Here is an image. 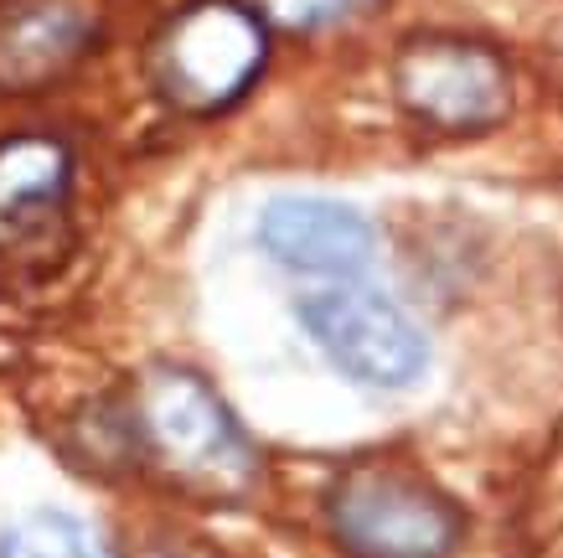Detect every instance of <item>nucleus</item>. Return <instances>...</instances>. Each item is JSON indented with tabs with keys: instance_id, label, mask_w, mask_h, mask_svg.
<instances>
[{
	"instance_id": "obj_1",
	"label": "nucleus",
	"mask_w": 563,
	"mask_h": 558,
	"mask_svg": "<svg viewBox=\"0 0 563 558\" xmlns=\"http://www.w3.org/2000/svg\"><path fill=\"white\" fill-rule=\"evenodd\" d=\"M124 435L151 471L207 502H239L264 471L249 429L233 419L218 389L176 362H151L130 383Z\"/></svg>"
},
{
	"instance_id": "obj_2",
	"label": "nucleus",
	"mask_w": 563,
	"mask_h": 558,
	"mask_svg": "<svg viewBox=\"0 0 563 558\" xmlns=\"http://www.w3.org/2000/svg\"><path fill=\"white\" fill-rule=\"evenodd\" d=\"M325 523L352 558H450L465 538L461 507L393 460L346 466L325 491Z\"/></svg>"
},
{
	"instance_id": "obj_3",
	"label": "nucleus",
	"mask_w": 563,
	"mask_h": 558,
	"mask_svg": "<svg viewBox=\"0 0 563 558\" xmlns=\"http://www.w3.org/2000/svg\"><path fill=\"white\" fill-rule=\"evenodd\" d=\"M269 57L264 17L239 0H197L151 42V84L181 114H218L249 94Z\"/></svg>"
},
{
	"instance_id": "obj_4",
	"label": "nucleus",
	"mask_w": 563,
	"mask_h": 558,
	"mask_svg": "<svg viewBox=\"0 0 563 558\" xmlns=\"http://www.w3.org/2000/svg\"><path fill=\"white\" fill-rule=\"evenodd\" d=\"M300 326L346 378L367 389H409L429 368V341L409 310L388 300L383 289L357 280H331V285L300 295Z\"/></svg>"
},
{
	"instance_id": "obj_5",
	"label": "nucleus",
	"mask_w": 563,
	"mask_h": 558,
	"mask_svg": "<svg viewBox=\"0 0 563 558\" xmlns=\"http://www.w3.org/2000/svg\"><path fill=\"white\" fill-rule=\"evenodd\" d=\"M393 94L429 130L481 135L512 114V68L471 36H409L393 63Z\"/></svg>"
},
{
	"instance_id": "obj_6",
	"label": "nucleus",
	"mask_w": 563,
	"mask_h": 558,
	"mask_svg": "<svg viewBox=\"0 0 563 558\" xmlns=\"http://www.w3.org/2000/svg\"><path fill=\"white\" fill-rule=\"evenodd\" d=\"M258 243L274 264L310 280H357L377 254L373 222L331 197H274L258 212Z\"/></svg>"
},
{
	"instance_id": "obj_7",
	"label": "nucleus",
	"mask_w": 563,
	"mask_h": 558,
	"mask_svg": "<svg viewBox=\"0 0 563 558\" xmlns=\"http://www.w3.org/2000/svg\"><path fill=\"white\" fill-rule=\"evenodd\" d=\"M93 42V17L78 0H32L0 21V88L26 94L78 63Z\"/></svg>"
},
{
	"instance_id": "obj_8",
	"label": "nucleus",
	"mask_w": 563,
	"mask_h": 558,
	"mask_svg": "<svg viewBox=\"0 0 563 558\" xmlns=\"http://www.w3.org/2000/svg\"><path fill=\"white\" fill-rule=\"evenodd\" d=\"M73 186V155L52 135L0 140V249L42 233Z\"/></svg>"
},
{
	"instance_id": "obj_9",
	"label": "nucleus",
	"mask_w": 563,
	"mask_h": 558,
	"mask_svg": "<svg viewBox=\"0 0 563 558\" xmlns=\"http://www.w3.org/2000/svg\"><path fill=\"white\" fill-rule=\"evenodd\" d=\"M0 558H114V554L84 517L57 507H36L0 533Z\"/></svg>"
},
{
	"instance_id": "obj_10",
	"label": "nucleus",
	"mask_w": 563,
	"mask_h": 558,
	"mask_svg": "<svg viewBox=\"0 0 563 558\" xmlns=\"http://www.w3.org/2000/svg\"><path fill=\"white\" fill-rule=\"evenodd\" d=\"M373 0H258V17L285 26V32H321L336 21L362 17Z\"/></svg>"
}]
</instances>
